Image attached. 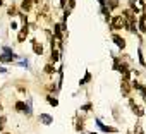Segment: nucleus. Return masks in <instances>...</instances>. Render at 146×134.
<instances>
[{
	"instance_id": "1",
	"label": "nucleus",
	"mask_w": 146,
	"mask_h": 134,
	"mask_svg": "<svg viewBox=\"0 0 146 134\" xmlns=\"http://www.w3.org/2000/svg\"><path fill=\"white\" fill-rule=\"evenodd\" d=\"M110 26H112L113 29H122V28H125V17H124V16L110 17Z\"/></svg>"
},
{
	"instance_id": "2",
	"label": "nucleus",
	"mask_w": 146,
	"mask_h": 134,
	"mask_svg": "<svg viewBox=\"0 0 146 134\" xmlns=\"http://www.w3.org/2000/svg\"><path fill=\"white\" fill-rule=\"evenodd\" d=\"M146 5H144V2L143 0H131V9L134 11V12H143V9H144Z\"/></svg>"
},
{
	"instance_id": "3",
	"label": "nucleus",
	"mask_w": 146,
	"mask_h": 134,
	"mask_svg": "<svg viewBox=\"0 0 146 134\" xmlns=\"http://www.w3.org/2000/svg\"><path fill=\"white\" fill-rule=\"evenodd\" d=\"M112 40H113V41L117 43V46H119L120 50H124V48H125V40H124V38H120V36L113 34V36H112Z\"/></svg>"
},
{
	"instance_id": "4",
	"label": "nucleus",
	"mask_w": 146,
	"mask_h": 134,
	"mask_svg": "<svg viewBox=\"0 0 146 134\" xmlns=\"http://www.w3.org/2000/svg\"><path fill=\"white\" fill-rule=\"evenodd\" d=\"M28 33H29V29H28V26H24V28H23V29L19 31V36H17V41H21V43H23V41H24V40L28 38Z\"/></svg>"
},
{
	"instance_id": "5",
	"label": "nucleus",
	"mask_w": 146,
	"mask_h": 134,
	"mask_svg": "<svg viewBox=\"0 0 146 134\" xmlns=\"http://www.w3.org/2000/svg\"><path fill=\"white\" fill-rule=\"evenodd\" d=\"M129 103H131V108H132V112H134L137 117H141V115H143V108H141V107H137V105L134 103V100H129Z\"/></svg>"
},
{
	"instance_id": "6",
	"label": "nucleus",
	"mask_w": 146,
	"mask_h": 134,
	"mask_svg": "<svg viewBox=\"0 0 146 134\" xmlns=\"http://www.w3.org/2000/svg\"><path fill=\"white\" fill-rule=\"evenodd\" d=\"M33 50H35V53H36V55H41V53H43V45H41V43H38L36 40H33Z\"/></svg>"
},
{
	"instance_id": "7",
	"label": "nucleus",
	"mask_w": 146,
	"mask_h": 134,
	"mask_svg": "<svg viewBox=\"0 0 146 134\" xmlns=\"http://www.w3.org/2000/svg\"><path fill=\"white\" fill-rule=\"evenodd\" d=\"M21 9H23V11H26V12H29V11L33 9V2H31V0H23Z\"/></svg>"
},
{
	"instance_id": "8",
	"label": "nucleus",
	"mask_w": 146,
	"mask_h": 134,
	"mask_svg": "<svg viewBox=\"0 0 146 134\" xmlns=\"http://www.w3.org/2000/svg\"><path fill=\"white\" fill-rule=\"evenodd\" d=\"M120 88H122V95H129V93H131L129 81H124V79H122V84H120Z\"/></svg>"
},
{
	"instance_id": "9",
	"label": "nucleus",
	"mask_w": 146,
	"mask_h": 134,
	"mask_svg": "<svg viewBox=\"0 0 146 134\" xmlns=\"http://www.w3.org/2000/svg\"><path fill=\"white\" fill-rule=\"evenodd\" d=\"M96 124L102 127V131H103V132H117V129H115V127H110V125H103L100 120H96Z\"/></svg>"
},
{
	"instance_id": "10",
	"label": "nucleus",
	"mask_w": 146,
	"mask_h": 134,
	"mask_svg": "<svg viewBox=\"0 0 146 134\" xmlns=\"http://www.w3.org/2000/svg\"><path fill=\"white\" fill-rule=\"evenodd\" d=\"M40 120L43 124H52V117H48V113H41L40 115Z\"/></svg>"
},
{
	"instance_id": "11",
	"label": "nucleus",
	"mask_w": 146,
	"mask_h": 134,
	"mask_svg": "<svg viewBox=\"0 0 146 134\" xmlns=\"http://www.w3.org/2000/svg\"><path fill=\"white\" fill-rule=\"evenodd\" d=\"M16 110H19V112H26V103H24V101H17V103H16Z\"/></svg>"
},
{
	"instance_id": "12",
	"label": "nucleus",
	"mask_w": 146,
	"mask_h": 134,
	"mask_svg": "<svg viewBox=\"0 0 146 134\" xmlns=\"http://www.w3.org/2000/svg\"><path fill=\"white\" fill-rule=\"evenodd\" d=\"M134 134H144V131H143V125H141V122H137V124L134 125Z\"/></svg>"
},
{
	"instance_id": "13",
	"label": "nucleus",
	"mask_w": 146,
	"mask_h": 134,
	"mask_svg": "<svg viewBox=\"0 0 146 134\" xmlns=\"http://www.w3.org/2000/svg\"><path fill=\"white\" fill-rule=\"evenodd\" d=\"M50 60H52V64H53V62H57V60H58V52L52 50V58H50Z\"/></svg>"
},
{
	"instance_id": "14",
	"label": "nucleus",
	"mask_w": 146,
	"mask_h": 134,
	"mask_svg": "<svg viewBox=\"0 0 146 134\" xmlns=\"http://www.w3.org/2000/svg\"><path fill=\"white\" fill-rule=\"evenodd\" d=\"M53 71H55V69H53L52 64H48V65L45 67V72H46V74H53Z\"/></svg>"
},
{
	"instance_id": "15",
	"label": "nucleus",
	"mask_w": 146,
	"mask_h": 134,
	"mask_svg": "<svg viewBox=\"0 0 146 134\" xmlns=\"http://www.w3.org/2000/svg\"><path fill=\"white\" fill-rule=\"evenodd\" d=\"M46 100H48V103H50V105H53V107H57V100H55L53 96H46Z\"/></svg>"
},
{
	"instance_id": "16",
	"label": "nucleus",
	"mask_w": 146,
	"mask_h": 134,
	"mask_svg": "<svg viewBox=\"0 0 146 134\" xmlns=\"http://www.w3.org/2000/svg\"><path fill=\"white\" fill-rule=\"evenodd\" d=\"M137 55H139V64H141V65H144L146 62H144V57H143V53H141V50H137Z\"/></svg>"
},
{
	"instance_id": "17",
	"label": "nucleus",
	"mask_w": 146,
	"mask_h": 134,
	"mask_svg": "<svg viewBox=\"0 0 146 134\" xmlns=\"http://www.w3.org/2000/svg\"><path fill=\"white\" fill-rule=\"evenodd\" d=\"M139 28H141L143 33H146V23H144V21H139Z\"/></svg>"
},
{
	"instance_id": "18",
	"label": "nucleus",
	"mask_w": 146,
	"mask_h": 134,
	"mask_svg": "<svg viewBox=\"0 0 146 134\" xmlns=\"http://www.w3.org/2000/svg\"><path fill=\"white\" fill-rule=\"evenodd\" d=\"M69 7H70V9L74 7V0H69Z\"/></svg>"
},
{
	"instance_id": "19",
	"label": "nucleus",
	"mask_w": 146,
	"mask_h": 134,
	"mask_svg": "<svg viewBox=\"0 0 146 134\" xmlns=\"http://www.w3.org/2000/svg\"><path fill=\"white\" fill-rule=\"evenodd\" d=\"M4 134H11V132H4Z\"/></svg>"
}]
</instances>
